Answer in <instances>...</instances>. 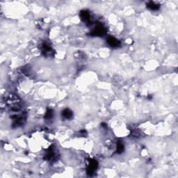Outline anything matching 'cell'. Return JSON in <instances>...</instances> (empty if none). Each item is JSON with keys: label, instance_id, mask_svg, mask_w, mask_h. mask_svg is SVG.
<instances>
[{"label": "cell", "instance_id": "7a4b0ae2", "mask_svg": "<svg viewBox=\"0 0 178 178\" xmlns=\"http://www.w3.org/2000/svg\"><path fill=\"white\" fill-rule=\"evenodd\" d=\"M12 118L13 119V127L14 128H17L24 125L27 120V116L25 114H21L19 115H13Z\"/></svg>", "mask_w": 178, "mask_h": 178}, {"label": "cell", "instance_id": "277c9868", "mask_svg": "<svg viewBox=\"0 0 178 178\" xmlns=\"http://www.w3.org/2000/svg\"><path fill=\"white\" fill-rule=\"evenodd\" d=\"M41 52L42 54L47 57H52V56L54 55V50L52 49L50 45H49L47 43H43L41 45Z\"/></svg>", "mask_w": 178, "mask_h": 178}, {"label": "cell", "instance_id": "8992f818", "mask_svg": "<svg viewBox=\"0 0 178 178\" xmlns=\"http://www.w3.org/2000/svg\"><path fill=\"white\" fill-rule=\"evenodd\" d=\"M107 42L109 46L114 48H119L121 45L120 40L114 36H109L107 38Z\"/></svg>", "mask_w": 178, "mask_h": 178}, {"label": "cell", "instance_id": "6da1fadb", "mask_svg": "<svg viewBox=\"0 0 178 178\" xmlns=\"http://www.w3.org/2000/svg\"><path fill=\"white\" fill-rule=\"evenodd\" d=\"M7 103L8 107L13 112L18 111L21 109V101L18 96L10 94L8 97Z\"/></svg>", "mask_w": 178, "mask_h": 178}, {"label": "cell", "instance_id": "8fae6325", "mask_svg": "<svg viewBox=\"0 0 178 178\" xmlns=\"http://www.w3.org/2000/svg\"><path fill=\"white\" fill-rule=\"evenodd\" d=\"M54 117V111L51 109H48L45 115V119L47 120H51Z\"/></svg>", "mask_w": 178, "mask_h": 178}, {"label": "cell", "instance_id": "5b68a950", "mask_svg": "<svg viewBox=\"0 0 178 178\" xmlns=\"http://www.w3.org/2000/svg\"><path fill=\"white\" fill-rule=\"evenodd\" d=\"M98 163L95 159H90L89 161L88 166L86 168V173L89 175H92L95 173L96 170L98 169Z\"/></svg>", "mask_w": 178, "mask_h": 178}, {"label": "cell", "instance_id": "9c48e42d", "mask_svg": "<svg viewBox=\"0 0 178 178\" xmlns=\"http://www.w3.org/2000/svg\"><path fill=\"white\" fill-rule=\"evenodd\" d=\"M61 115L64 119L71 120L72 118H73V111L70 110V109H65L64 110L62 111Z\"/></svg>", "mask_w": 178, "mask_h": 178}, {"label": "cell", "instance_id": "52a82bcc", "mask_svg": "<svg viewBox=\"0 0 178 178\" xmlns=\"http://www.w3.org/2000/svg\"><path fill=\"white\" fill-rule=\"evenodd\" d=\"M56 157H57V152H56V150L52 147V148H49L47 152L44 159L47 161H52L55 159Z\"/></svg>", "mask_w": 178, "mask_h": 178}, {"label": "cell", "instance_id": "ba28073f", "mask_svg": "<svg viewBox=\"0 0 178 178\" xmlns=\"http://www.w3.org/2000/svg\"><path fill=\"white\" fill-rule=\"evenodd\" d=\"M80 18L86 24H90L91 23V17H90V14L89 11L83 10L81 11L80 13Z\"/></svg>", "mask_w": 178, "mask_h": 178}, {"label": "cell", "instance_id": "7c38bea8", "mask_svg": "<svg viewBox=\"0 0 178 178\" xmlns=\"http://www.w3.org/2000/svg\"><path fill=\"white\" fill-rule=\"evenodd\" d=\"M124 151V144L123 142H121L120 140H118L116 143V151L115 152L117 154H121L122 152Z\"/></svg>", "mask_w": 178, "mask_h": 178}, {"label": "cell", "instance_id": "30bf717a", "mask_svg": "<svg viewBox=\"0 0 178 178\" xmlns=\"http://www.w3.org/2000/svg\"><path fill=\"white\" fill-rule=\"evenodd\" d=\"M147 8L150 11H158L159 9L160 8V6L154 2H149L148 4H147Z\"/></svg>", "mask_w": 178, "mask_h": 178}, {"label": "cell", "instance_id": "3957f363", "mask_svg": "<svg viewBox=\"0 0 178 178\" xmlns=\"http://www.w3.org/2000/svg\"><path fill=\"white\" fill-rule=\"evenodd\" d=\"M106 33V28L101 24H97L95 27L93 29L91 32L90 33V35L93 36H103Z\"/></svg>", "mask_w": 178, "mask_h": 178}]
</instances>
